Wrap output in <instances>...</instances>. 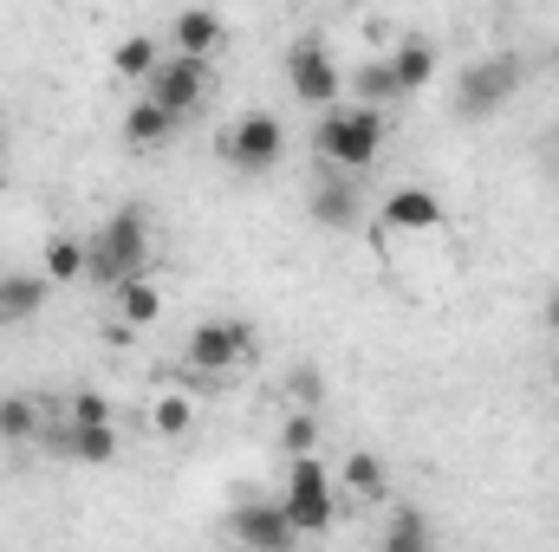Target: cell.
<instances>
[{
	"label": "cell",
	"mask_w": 559,
	"mask_h": 552,
	"mask_svg": "<svg viewBox=\"0 0 559 552\" xmlns=\"http://www.w3.org/2000/svg\"><path fill=\"white\" fill-rule=\"evenodd\" d=\"M384 143H391V118H384V105H325L319 111V124H312V149H319V163L325 169H338V176H365L378 156H384Z\"/></svg>",
	"instance_id": "cell-1"
},
{
	"label": "cell",
	"mask_w": 559,
	"mask_h": 552,
	"mask_svg": "<svg viewBox=\"0 0 559 552\" xmlns=\"http://www.w3.org/2000/svg\"><path fill=\"white\" fill-rule=\"evenodd\" d=\"M332 494H338V481H332V468H325L319 455H286L280 507H286V520H293V533H299V540L332 533Z\"/></svg>",
	"instance_id": "cell-2"
},
{
	"label": "cell",
	"mask_w": 559,
	"mask_h": 552,
	"mask_svg": "<svg viewBox=\"0 0 559 552\" xmlns=\"http://www.w3.org/2000/svg\"><path fill=\"white\" fill-rule=\"evenodd\" d=\"M92 274L105 279V286H118V279H131V274H150V221H143V208H118L92 235Z\"/></svg>",
	"instance_id": "cell-3"
},
{
	"label": "cell",
	"mask_w": 559,
	"mask_h": 552,
	"mask_svg": "<svg viewBox=\"0 0 559 552\" xmlns=\"http://www.w3.org/2000/svg\"><path fill=\"white\" fill-rule=\"evenodd\" d=\"M254 358V325L248 319H202L189 338H182V364L195 377H228Z\"/></svg>",
	"instance_id": "cell-4"
},
{
	"label": "cell",
	"mask_w": 559,
	"mask_h": 552,
	"mask_svg": "<svg viewBox=\"0 0 559 552\" xmlns=\"http://www.w3.org/2000/svg\"><path fill=\"white\" fill-rule=\"evenodd\" d=\"M138 92H150L156 105H169L182 124L209 105V92H215V59H189V52H163L156 59V72L143 79Z\"/></svg>",
	"instance_id": "cell-5"
},
{
	"label": "cell",
	"mask_w": 559,
	"mask_h": 552,
	"mask_svg": "<svg viewBox=\"0 0 559 552\" xmlns=\"http://www.w3.org/2000/svg\"><path fill=\"white\" fill-rule=\"evenodd\" d=\"M215 156L228 169H241V176H267V169H280V156H286V131H280L274 111H248V118H235L215 137Z\"/></svg>",
	"instance_id": "cell-6"
},
{
	"label": "cell",
	"mask_w": 559,
	"mask_h": 552,
	"mask_svg": "<svg viewBox=\"0 0 559 552\" xmlns=\"http://www.w3.org/2000/svg\"><path fill=\"white\" fill-rule=\"evenodd\" d=\"M514 92H521V59H514V52H488V59L462 65V79H455V111H462V118H495Z\"/></svg>",
	"instance_id": "cell-7"
},
{
	"label": "cell",
	"mask_w": 559,
	"mask_h": 552,
	"mask_svg": "<svg viewBox=\"0 0 559 552\" xmlns=\"http://www.w3.org/2000/svg\"><path fill=\"white\" fill-rule=\"evenodd\" d=\"M286 85H293V98H299V105L325 111V105H338V98H345V65L332 59V46H325V39H299V46L286 52Z\"/></svg>",
	"instance_id": "cell-8"
},
{
	"label": "cell",
	"mask_w": 559,
	"mask_h": 552,
	"mask_svg": "<svg viewBox=\"0 0 559 552\" xmlns=\"http://www.w3.org/2000/svg\"><path fill=\"white\" fill-rule=\"evenodd\" d=\"M449 228V208L436 189L423 182H404L384 195V215H378V235H397V241H423V235H442Z\"/></svg>",
	"instance_id": "cell-9"
},
{
	"label": "cell",
	"mask_w": 559,
	"mask_h": 552,
	"mask_svg": "<svg viewBox=\"0 0 559 552\" xmlns=\"http://www.w3.org/2000/svg\"><path fill=\"white\" fill-rule=\"evenodd\" d=\"M228 540H241V547H254V552L299 547V533H293V520H286L280 501H241V507L228 514Z\"/></svg>",
	"instance_id": "cell-10"
},
{
	"label": "cell",
	"mask_w": 559,
	"mask_h": 552,
	"mask_svg": "<svg viewBox=\"0 0 559 552\" xmlns=\"http://www.w3.org/2000/svg\"><path fill=\"white\" fill-rule=\"evenodd\" d=\"M169 52H189V59H215L228 52V20L215 7H182L169 20Z\"/></svg>",
	"instance_id": "cell-11"
},
{
	"label": "cell",
	"mask_w": 559,
	"mask_h": 552,
	"mask_svg": "<svg viewBox=\"0 0 559 552\" xmlns=\"http://www.w3.org/2000/svg\"><path fill=\"white\" fill-rule=\"evenodd\" d=\"M306 215H312L319 228H332V235L358 228V215H365V202H358V182H352V176H325V182L306 195Z\"/></svg>",
	"instance_id": "cell-12"
},
{
	"label": "cell",
	"mask_w": 559,
	"mask_h": 552,
	"mask_svg": "<svg viewBox=\"0 0 559 552\" xmlns=\"http://www.w3.org/2000/svg\"><path fill=\"white\" fill-rule=\"evenodd\" d=\"M176 131H182V118H176L169 105H156L150 92H143L138 105L124 111V143H131L138 156H150V149H163V143L176 137Z\"/></svg>",
	"instance_id": "cell-13"
},
{
	"label": "cell",
	"mask_w": 559,
	"mask_h": 552,
	"mask_svg": "<svg viewBox=\"0 0 559 552\" xmlns=\"http://www.w3.org/2000/svg\"><path fill=\"white\" fill-rule=\"evenodd\" d=\"M52 292H59V286H52L46 274H0V325H26V319H39Z\"/></svg>",
	"instance_id": "cell-14"
},
{
	"label": "cell",
	"mask_w": 559,
	"mask_h": 552,
	"mask_svg": "<svg viewBox=\"0 0 559 552\" xmlns=\"http://www.w3.org/2000/svg\"><path fill=\"white\" fill-rule=\"evenodd\" d=\"M59 455L85 461V468L118 461V422H66V429H59Z\"/></svg>",
	"instance_id": "cell-15"
},
{
	"label": "cell",
	"mask_w": 559,
	"mask_h": 552,
	"mask_svg": "<svg viewBox=\"0 0 559 552\" xmlns=\"http://www.w3.org/2000/svg\"><path fill=\"white\" fill-rule=\"evenodd\" d=\"M39 274L52 279V286H79V279L92 274V241H79V235H46Z\"/></svg>",
	"instance_id": "cell-16"
},
{
	"label": "cell",
	"mask_w": 559,
	"mask_h": 552,
	"mask_svg": "<svg viewBox=\"0 0 559 552\" xmlns=\"http://www.w3.org/2000/svg\"><path fill=\"white\" fill-rule=\"evenodd\" d=\"M111 299H118V319H124V332H143V325H156L163 319V286L150 274H131L111 286Z\"/></svg>",
	"instance_id": "cell-17"
},
{
	"label": "cell",
	"mask_w": 559,
	"mask_h": 552,
	"mask_svg": "<svg viewBox=\"0 0 559 552\" xmlns=\"http://www.w3.org/2000/svg\"><path fill=\"white\" fill-rule=\"evenodd\" d=\"M338 488H345L352 501H391V468H384L371 448H352L345 468H338Z\"/></svg>",
	"instance_id": "cell-18"
},
{
	"label": "cell",
	"mask_w": 559,
	"mask_h": 552,
	"mask_svg": "<svg viewBox=\"0 0 559 552\" xmlns=\"http://www.w3.org/2000/svg\"><path fill=\"white\" fill-rule=\"evenodd\" d=\"M150 429H156L163 442H182V435L195 429V397H189V391H156V397H150Z\"/></svg>",
	"instance_id": "cell-19"
},
{
	"label": "cell",
	"mask_w": 559,
	"mask_h": 552,
	"mask_svg": "<svg viewBox=\"0 0 559 552\" xmlns=\"http://www.w3.org/2000/svg\"><path fill=\"white\" fill-rule=\"evenodd\" d=\"M391 72H397V92L411 98L423 85H436V46L429 39H404L397 52H391Z\"/></svg>",
	"instance_id": "cell-20"
},
{
	"label": "cell",
	"mask_w": 559,
	"mask_h": 552,
	"mask_svg": "<svg viewBox=\"0 0 559 552\" xmlns=\"http://www.w3.org/2000/svg\"><path fill=\"white\" fill-rule=\"evenodd\" d=\"M345 92L358 98V105H397L404 92H397V72H391V59H371V65H358L352 79H345Z\"/></svg>",
	"instance_id": "cell-21"
},
{
	"label": "cell",
	"mask_w": 559,
	"mask_h": 552,
	"mask_svg": "<svg viewBox=\"0 0 559 552\" xmlns=\"http://www.w3.org/2000/svg\"><path fill=\"white\" fill-rule=\"evenodd\" d=\"M156 59H163V46H156L150 33H131V39L111 52V65H118V79H124V85H143V79L156 72Z\"/></svg>",
	"instance_id": "cell-22"
},
{
	"label": "cell",
	"mask_w": 559,
	"mask_h": 552,
	"mask_svg": "<svg viewBox=\"0 0 559 552\" xmlns=\"http://www.w3.org/2000/svg\"><path fill=\"white\" fill-rule=\"evenodd\" d=\"M39 435V404L33 397H0V442H33Z\"/></svg>",
	"instance_id": "cell-23"
},
{
	"label": "cell",
	"mask_w": 559,
	"mask_h": 552,
	"mask_svg": "<svg viewBox=\"0 0 559 552\" xmlns=\"http://www.w3.org/2000/svg\"><path fill=\"white\" fill-rule=\"evenodd\" d=\"M280 448H286V455H319V416L293 410L286 422H280Z\"/></svg>",
	"instance_id": "cell-24"
},
{
	"label": "cell",
	"mask_w": 559,
	"mask_h": 552,
	"mask_svg": "<svg viewBox=\"0 0 559 552\" xmlns=\"http://www.w3.org/2000/svg\"><path fill=\"white\" fill-rule=\"evenodd\" d=\"M423 547H429V520H417V514H397L384 527V552H423Z\"/></svg>",
	"instance_id": "cell-25"
},
{
	"label": "cell",
	"mask_w": 559,
	"mask_h": 552,
	"mask_svg": "<svg viewBox=\"0 0 559 552\" xmlns=\"http://www.w3.org/2000/svg\"><path fill=\"white\" fill-rule=\"evenodd\" d=\"M66 422H111V397H105V391H72Z\"/></svg>",
	"instance_id": "cell-26"
},
{
	"label": "cell",
	"mask_w": 559,
	"mask_h": 552,
	"mask_svg": "<svg viewBox=\"0 0 559 552\" xmlns=\"http://www.w3.org/2000/svg\"><path fill=\"white\" fill-rule=\"evenodd\" d=\"M293 391H299V404H306V410L319 404V377H312V371H299V377H293Z\"/></svg>",
	"instance_id": "cell-27"
},
{
	"label": "cell",
	"mask_w": 559,
	"mask_h": 552,
	"mask_svg": "<svg viewBox=\"0 0 559 552\" xmlns=\"http://www.w3.org/2000/svg\"><path fill=\"white\" fill-rule=\"evenodd\" d=\"M540 325H547V332H554V338H559V292H554V299H547V312H540Z\"/></svg>",
	"instance_id": "cell-28"
},
{
	"label": "cell",
	"mask_w": 559,
	"mask_h": 552,
	"mask_svg": "<svg viewBox=\"0 0 559 552\" xmlns=\"http://www.w3.org/2000/svg\"><path fill=\"white\" fill-rule=\"evenodd\" d=\"M554 156H559V137H554Z\"/></svg>",
	"instance_id": "cell-29"
},
{
	"label": "cell",
	"mask_w": 559,
	"mask_h": 552,
	"mask_svg": "<svg viewBox=\"0 0 559 552\" xmlns=\"http://www.w3.org/2000/svg\"><path fill=\"white\" fill-rule=\"evenodd\" d=\"M0 149H7V137H0Z\"/></svg>",
	"instance_id": "cell-30"
}]
</instances>
